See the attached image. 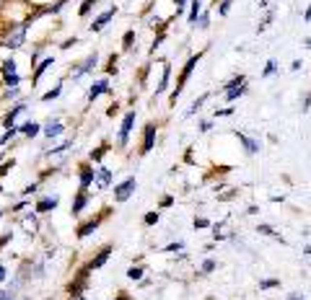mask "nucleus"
I'll return each instance as SVG.
<instances>
[{
    "mask_svg": "<svg viewBox=\"0 0 311 300\" xmlns=\"http://www.w3.org/2000/svg\"><path fill=\"white\" fill-rule=\"evenodd\" d=\"M200 60H202V52H197V55H192V57L187 60V65L181 67V73H179V78H177V88H174V91H171V104L177 101V96H179L181 91H184V86H187L189 75H192V70L197 67V62H200Z\"/></svg>",
    "mask_w": 311,
    "mask_h": 300,
    "instance_id": "f257e3e1",
    "label": "nucleus"
},
{
    "mask_svg": "<svg viewBox=\"0 0 311 300\" xmlns=\"http://www.w3.org/2000/svg\"><path fill=\"white\" fill-rule=\"evenodd\" d=\"M135 189H138V181H135V176L125 179L119 186H115V202H127L135 194Z\"/></svg>",
    "mask_w": 311,
    "mask_h": 300,
    "instance_id": "f03ea898",
    "label": "nucleus"
},
{
    "mask_svg": "<svg viewBox=\"0 0 311 300\" xmlns=\"http://www.w3.org/2000/svg\"><path fill=\"white\" fill-rule=\"evenodd\" d=\"M153 142H156V124H148L146 127V132H143V148H140V153L146 155L153 150Z\"/></svg>",
    "mask_w": 311,
    "mask_h": 300,
    "instance_id": "7ed1b4c3",
    "label": "nucleus"
},
{
    "mask_svg": "<svg viewBox=\"0 0 311 300\" xmlns=\"http://www.w3.org/2000/svg\"><path fill=\"white\" fill-rule=\"evenodd\" d=\"M236 137H239V142L244 145V150L249 155H254V153H260V140H254V137H249V135H244V132H236Z\"/></svg>",
    "mask_w": 311,
    "mask_h": 300,
    "instance_id": "20e7f679",
    "label": "nucleus"
},
{
    "mask_svg": "<svg viewBox=\"0 0 311 300\" xmlns=\"http://www.w3.org/2000/svg\"><path fill=\"white\" fill-rule=\"evenodd\" d=\"M132 124H135V111H127L122 119V130H119V145H127V135H130Z\"/></svg>",
    "mask_w": 311,
    "mask_h": 300,
    "instance_id": "39448f33",
    "label": "nucleus"
},
{
    "mask_svg": "<svg viewBox=\"0 0 311 300\" xmlns=\"http://www.w3.org/2000/svg\"><path fill=\"white\" fill-rule=\"evenodd\" d=\"M115 13H117V8H109V11H104L101 16H98V18L94 21V24H91V31H101V29L107 26L112 18H115Z\"/></svg>",
    "mask_w": 311,
    "mask_h": 300,
    "instance_id": "423d86ee",
    "label": "nucleus"
},
{
    "mask_svg": "<svg viewBox=\"0 0 311 300\" xmlns=\"http://www.w3.org/2000/svg\"><path fill=\"white\" fill-rule=\"evenodd\" d=\"M109 254H112V249H109V246H104V249H101V251H98V254H96L94 259L88 261V269H101L104 264H107Z\"/></svg>",
    "mask_w": 311,
    "mask_h": 300,
    "instance_id": "0eeeda50",
    "label": "nucleus"
},
{
    "mask_svg": "<svg viewBox=\"0 0 311 300\" xmlns=\"http://www.w3.org/2000/svg\"><path fill=\"white\" fill-rule=\"evenodd\" d=\"M26 29H29V21H26V24H21V26L16 29V31H13V34L8 36V39H5V44H8V47H18V44L24 42V34H26Z\"/></svg>",
    "mask_w": 311,
    "mask_h": 300,
    "instance_id": "6e6552de",
    "label": "nucleus"
},
{
    "mask_svg": "<svg viewBox=\"0 0 311 300\" xmlns=\"http://www.w3.org/2000/svg\"><path fill=\"white\" fill-rule=\"evenodd\" d=\"M257 233H262V236H270V238H275V241H280V243H285V238L278 233L275 228H272V225H267V223H260L257 225Z\"/></svg>",
    "mask_w": 311,
    "mask_h": 300,
    "instance_id": "1a4fd4ad",
    "label": "nucleus"
},
{
    "mask_svg": "<svg viewBox=\"0 0 311 300\" xmlns=\"http://www.w3.org/2000/svg\"><path fill=\"white\" fill-rule=\"evenodd\" d=\"M109 91V80H98L96 86H91V91H88V99L94 101V99H98L101 93H107Z\"/></svg>",
    "mask_w": 311,
    "mask_h": 300,
    "instance_id": "9d476101",
    "label": "nucleus"
},
{
    "mask_svg": "<svg viewBox=\"0 0 311 300\" xmlns=\"http://www.w3.org/2000/svg\"><path fill=\"white\" fill-rule=\"evenodd\" d=\"M91 181H94V168H91V166H83V168H81V189L86 192L88 186H91Z\"/></svg>",
    "mask_w": 311,
    "mask_h": 300,
    "instance_id": "9b49d317",
    "label": "nucleus"
},
{
    "mask_svg": "<svg viewBox=\"0 0 311 300\" xmlns=\"http://www.w3.org/2000/svg\"><path fill=\"white\" fill-rule=\"evenodd\" d=\"M98 223H101V217H94V220H88L86 225H81L78 238H86V236H91V233H94V230L98 228Z\"/></svg>",
    "mask_w": 311,
    "mask_h": 300,
    "instance_id": "f8f14e48",
    "label": "nucleus"
},
{
    "mask_svg": "<svg viewBox=\"0 0 311 300\" xmlns=\"http://www.w3.org/2000/svg\"><path fill=\"white\" fill-rule=\"evenodd\" d=\"M244 93H246V83H244V86H236V88H229V91H223V96H226V101H229V104H233L239 96H244Z\"/></svg>",
    "mask_w": 311,
    "mask_h": 300,
    "instance_id": "ddd939ff",
    "label": "nucleus"
},
{
    "mask_svg": "<svg viewBox=\"0 0 311 300\" xmlns=\"http://www.w3.org/2000/svg\"><path fill=\"white\" fill-rule=\"evenodd\" d=\"M169 75H171V65H169V62H164V75H161V83H158L156 93H164L166 88H169Z\"/></svg>",
    "mask_w": 311,
    "mask_h": 300,
    "instance_id": "4468645a",
    "label": "nucleus"
},
{
    "mask_svg": "<svg viewBox=\"0 0 311 300\" xmlns=\"http://www.w3.org/2000/svg\"><path fill=\"white\" fill-rule=\"evenodd\" d=\"M86 202H88V197H86V192H78V197H75V202H73V215H81L83 212V207H86Z\"/></svg>",
    "mask_w": 311,
    "mask_h": 300,
    "instance_id": "2eb2a0df",
    "label": "nucleus"
},
{
    "mask_svg": "<svg viewBox=\"0 0 311 300\" xmlns=\"http://www.w3.org/2000/svg\"><path fill=\"white\" fill-rule=\"evenodd\" d=\"M200 11H202V0H192V5H189V16H187L189 24H197V16H200Z\"/></svg>",
    "mask_w": 311,
    "mask_h": 300,
    "instance_id": "dca6fc26",
    "label": "nucleus"
},
{
    "mask_svg": "<svg viewBox=\"0 0 311 300\" xmlns=\"http://www.w3.org/2000/svg\"><path fill=\"white\" fill-rule=\"evenodd\" d=\"M96 60H98V57H96V52H94V55H91V57L86 60V65H81V67H78V70H73V78H81V75H83V73H88V70H91V67H94V65H96Z\"/></svg>",
    "mask_w": 311,
    "mask_h": 300,
    "instance_id": "f3484780",
    "label": "nucleus"
},
{
    "mask_svg": "<svg viewBox=\"0 0 311 300\" xmlns=\"http://www.w3.org/2000/svg\"><path fill=\"white\" fill-rule=\"evenodd\" d=\"M57 197H44L42 202H39V205H36V210H39V212H49V210H55L57 207Z\"/></svg>",
    "mask_w": 311,
    "mask_h": 300,
    "instance_id": "a211bd4d",
    "label": "nucleus"
},
{
    "mask_svg": "<svg viewBox=\"0 0 311 300\" xmlns=\"http://www.w3.org/2000/svg\"><path fill=\"white\" fill-rule=\"evenodd\" d=\"M63 130H65V127L60 124V122H49L47 127H44V135H47V137H57V135L63 132Z\"/></svg>",
    "mask_w": 311,
    "mask_h": 300,
    "instance_id": "6ab92c4d",
    "label": "nucleus"
},
{
    "mask_svg": "<svg viewBox=\"0 0 311 300\" xmlns=\"http://www.w3.org/2000/svg\"><path fill=\"white\" fill-rule=\"evenodd\" d=\"M109 181H112V171L109 168H101V171H98V189H107Z\"/></svg>",
    "mask_w": 311,
    "mask_h": 300,
    "instance_id": "aec40b11",
    "label": "nucleus"
},
{
    "mask_svg": "<svg viewBox=\"0 0 311 300\" xmlns=\"http://www.w3.org/2000/svg\"><path fill=\"white\" fill-rule=\"evenodd\" d=\"M52 62H55V60H52V57H44V60H42V62H39V67H36V73H34V83H36V80L42 78V73L47 70V67H49Z\"/></svg>",
    "mask_w": 311,
    "mask_h": 300,
    "instance_id": "412c9836",
    "label": "nucleus"
},
{
    "mask_svg": "<svg viewBox=\"0 0 311 300\" xmlns=\"http://www.w3.org/2000/svg\"><path fill=\"white\" fill-rule=\"evenodd\" d=\"M246 83V75H236V78H231L229 83H223V91H229V88H236V86H244Z\"/></svg>",
    "mask_w": 311,
    "mask_h": 300,
    "instance_id": "4be33fe9",
    "label": "nucleus"
},
{
    "mask_svg": "<svg viewBox=\"0 0 311 300\" xmlns=\"http://www.w3.org/2000/svg\"><path fill=\"white\" fill-rule=\"evenodd\" d=\"M278 73V60H267V65H264V70H262V78H270V75H275Z\"/></svg>",
    "mask_w": 311,
    "mask_h": 300,
    "instance_id": "5701e85b",
    "label": "nucleus"
},
{
    "mask_svg": "<svg viewBox=\"0 0 311 300\" xmlns=\"http://www.w3.org/2000/svg\"><path fill=\"white\" fill-rule=\"evenodd\" d=\"M21 132H24V135H29V137H34V135L39 132V124H36V122H26L24 127H21Z\"/></svg>",
    "mask_w": 311,
    "mask_h": 300,
    "instance_id": "b1692460",
    "label": "nucleus"
},
{
    "mask_svg": "<svg viewBox=\"0 0 311 300\" xmlns=\"http://www.w3.org/2000/svg\"><path fill=\"white\" fill-rule=\"evenodd\" d=\"M208 99H210V93H202V96H200V99H197V101L192 104V106H189V111H187V114H195V111H197V109H202V104H205V101H208Z\"/></svg>",
    "mask_w": 311,
    "mask_h": 300,
    "instance_id": "393cba45",
    "label": "nucleus"
},
{
    "mask_svg": "<svg viewBox=\"0 0 311 300\" xmlns=\"http://www.w3.org/2000/svg\"><path fill=\"white\" fill-rule=\"evenodd\" d=\"M272 287H280V280L270 277V280H262V282H260V290H272Z\"/></svg>",
    "mask_w": 311,
    "mask_h": 300,
    "instance_id": "a878e982",
    "label": "nucleus"
},
{
    "mask_svg": "<svg viewBox=\"0 0 311 300\" xmlns=\"http://www.w3.org/2000/svg\"><path fill=\"white\" fill-rule=\"evenodd\" d=\"M18 111H24V104H16V109H13L11 114L5 117V127H8V130H11V124H13V119H16V114H18Z\"/></svg>",
    "mask_w": 311,
    "mask_h": 300,
    "instance_id": "bb28decb",
    "label": "nucleus"
},
{
    "mask_svg": "<svg viewBox=\"0 0 311 300\" xmlns=\"http://www.w3.org/2000/svg\"><path fill=\"white\" fill-rule=\"evenodd\" d=\"M60 91H63V86H55L52 91H47V93L42 96V101H52V99H57V96H60Z\"/></svg>",
    "mask_w": 311,
    "mask_h": 300,
    "instance_id": "cd10ccee",
    "label": "nucleus"
},
{
    "mask_svg": "<svg viewBox=\"0 0 311 300\" xmlns=\"http://www.w3.org/2000/svg\"><path fill=\"white\" fill-rule=\"evenodd\" d=\"M5 83H8V86H13V88H16V86L21 83V78H18V75H16V73H5Z\"/></svg>",
    "mask_w": 311,
    "mask_h": 300,
    "instance_id": "c85d7f7f",
    "label": "nucleus"
},
{
    "mask_svg": "<svg viewBox=\"0 0 311 300\" xmlns=\"http://www.w3.org/2000/svg\"><path fill=\"white\" fill-rule=\"evenodd\" d=\"M231 5H233V0H221V8H218V13H221V16H229Z\"/></svg>",
    "mask_w": 311,
    "mask_h": 300,
    "instance_id": "c756f323",
    "label": "nucleus"
},
{
    "mask_svg": "<svg viewBox=\"0 0 311 300\" xmlns=\"http://www.w3.org/2000/svg\"><path fill=\"white\" fill-rule=\"evenodd\" d=\"M127 277H130V280H140V277H143V267H132V269H127Z\"/></svg>",
    "mask_w": 311,
    "mask_h": 300,
    "instance_id": "7c9ffc66",
    "label": "nucleus"
},
{
    "mask_svg": "<svg viewBox=\"0 0 311 300\" xmlns=\"http://www.w3.org/2000/svg\"><path fill=\"white\" fill-rule=\"evenodd\" d=\"M213 269H215V261H213V259H205V261H202V272H205V274H210Z\"/></svg>",
    "mask_w": 311,
    "mask_h": 300,
    "instance_id": "2f4dec72",
    "label": "nucleus"
},
{
    "mask_svg": "<svg viewBox=\"0 0 311 300\" xmlns=\"http://www.w3.org/2000/svg\"><path fill=\"white\" fill-rule=\"evenodd\" d=\"M98 0H83V5H81V16H86V13L91 11V5H96Z\"/></svg>",
    "mask_w": 311,
    "mask_h": 300,
    "instance_id": "473e14b6",
    "label": "nucleus"
},
{
    "mask_svg": "<svg viewBox=\"0 0 311 300\" xmlns=\"http://www.w3.org/2000/svg\"><path fill=\"white\" fill-rule=\"evenodd\" d=\"M208 225H210L208 217H195V228H197V230H200V228H208Z\"/></svg>",
    "mask_w": 311,
    "mask_h": 300,
    "instance_id": "72a5a7b5",
    "label": "nucleus"
},
{
    "mask_svg": "<svg viewBox=\"0 0 311 300\" xmlns=\"http://www.w3.org/2000/svg\"><path fill=\"white\" fill-rule=\"evenodd\" d=\"M143 220H146V225H156V223H158V212H148Z\"/></svg>",
    "mask_w": 311,
    "mask_h": 300,
    "instance_id": "f704fd0d",
    "label": "nucleus"
},
{
    "mask_svg": "<svg viewBox=\"0 0 311 300\" xmlns=\"http://www.w3.org/2000/svg\"><path fill=\"white\" fill-rule=\"evenodd\" d=\"M3 70H5V73H16V62H13V60H5V62H3Z\"/></svg>",
    "mask_w": 311,
    "mask_h": 300,
    "instance_id": "c9c22d12",
    "label": "nucleus"
},
{
    "mask_svg": "<svg viewBox=\"0 0 311 300\" xmlns=\"http://www.w3.org/2000/svg\"><path fill=\"white\" fill-rule=\"evenodd\" d=\"M132 39H135V31H127V34H125V49L132 47Z\"/></svg>",
    "mask_w": 311,
    "mask_h": 300,
    "instance_id": "e433bc0d",
    "label": "nucleus"
},
{
    "mask_svg": "<svg viewBox=\"0 0 311 300\" xmlns=\"http://www.w3.org/2000/svg\"><path fill=\"white\" fill-rule=\"evenodd\" d=\"M197 26H200V29H208L210 26V16H208V13H202V16H200V24H197Z\"/></svg>",
    "mask_w": 311,
    "mask_h": 300,
    "instance_id": "4c0bfd02",
    "label": "nucleus"
},
{
    "mask_svg": "<svg viewBox=\"0 0 311 300\" xmlns=\"http://www.w3.org/2000/svg\"><path fill=\"white\" fill-rule=\"evenodd\" d=\"M181 249H184V243H181V241H177V243H169V246H166V251H181Z\"/></svg>",
    "mask_w": 311,
    "mask_h": 300,
    "instance_id": "58836bf2",
    "label": "nucleus"
},
{
    "mask_svg": "<svg viewBox=\"0 0 311 300\" xmlns=\"http://www.w3.org/2000/svg\"><path fill=\"white\" fill-rule=\"evenodd\" d=\"M11 166H13V161H8V163H3V166H0V176H5L11 171Z\"/></svg>",
    "mask_w": 311,
    "mask_h": 300,
    "instance_id": "ea45409f",
    "label": "nucleus"
},
{
    "mask_svg": "<svg viewBox=\"0 0 311 300\" xmlns=\"http://www.w3.org/2000/svg\"><path fill=\"white\" fill-rule=\"evenodd\" d=\"M311 109V93H306V99H303V106H301V111H309Z\"/></svg>",
    "mask_w": 311,
    "mask_h": 300,
    "instance_id": "a19ab883",
    "label": "nucleus"
},
{
    "mask_svg": "<svg viewBox=\"0 0 311 300\" xmlns=\"http://www.w3.org/2000/svg\"><path fill=\"white\" fill-rule=\"evenodd\" d=\"M229 114H233V109L229 106V109H218L215 111V117H229Z\"/></svg>",
    "mask_w": 311,
    "mask_h": 300,
    "instance_id": "79ce46f5",
    "label": "nucleus"
},
{
    "mask_svg": "<svg viewBox=\"0 0 311 300\" xmlns=\"http://www.w3.org/2000/svg\"><path fill=\"white\" fill-rule=\"evenodd\" d=\"M303 21H306V24H311V5H306V11H303Z\"/></svg>",
    "mask_w": 311,
    "mask_h": 300,
    "instance_id": "37998d69",
    "label": "nucleus"
},
{
    "mask_svg": "<svg viewBox=\"0 0 311 300\" xmlns=\"http://www.w3.org/2000/svg\"><path fill=\"white\" fill-rule=\"evenodd\" d=\"M291 70H293V73L301 70V60H293V62H291Z\"/></svg>",
    "mask_w": 311,
    "mask_h": 300,
    "instance_id": "c03bdc74",
    "label": "nucleus"
},
{
    "mask_svg": "<svg viewBox=\"0 0 311 300\" xmlns=\"http://www.w3.org/2000/svg\"><path fill=\"white\" fill-rule=\"evenodd\" d=\"M210 127H213V122H208V119H205V122H200V130H202V132H208Z\"/></svg>",
    "mask_w": 311,
    "mask_h": 300,
    "instance_id": "a18cd8bd",
    "label": "nucleus"
},
{
    "mask_svg": "<svg viewBox=\"0 0 311 300\" xmlns=\"http://www.w3.org/2000/svg\"><path fill=\"white\" fill-rule=\"evenodd\" d=\"M171 202H174V197H164V199H161V207H169Z\"/></svg>",
    "mask_w": 311,
    "mask_h": 300,
    "instance_id": "49530a36",
    "label": "nucleus"
},
{
    "mask_svg": "<svg viewBox=\"0 0 311 300\" xmlns=\"http://www.w3.org/2000/svg\"><path fill=\"white\" fill-rule=\"evenodd\" d=\"M174 3H177V8H184V3H187V0H174Z\"/></svg>",
    "mask_w": 311,
    "mask_h": 300,
    "instance_id": "de8ad7c7",
    "label": "nucleus"
},
{
    "mask_svg": "<svg viewBox=\"0 0 311 300\" xmlns=\"http://www.w3.org/2000/svg\"><path fill=\"white\" fill-rule=\"evenodd\" d=\"M5 280V267H0V282Z\"/></svg>",
    "mask_w": 311,
    "mask_h": 300,
    "instance_id": "09e8293b",
    "label": "nucleus"
},
{
    "mask_svg": "<svg viewBox=\"0 0 311 300\" xmlns=\"http://www.w3.org/2000/svg\"><path fill=\"white\" fill-rule=\"evenodd\" d=\"M303 44H306V47L311 49V36H306V39H303Z\"/></svg>",
    "mask_w": 311,
    "mask_h": 300,
    "instance_id": "8fccbe9b",
    "label": "nucleus"
},
{
    "mask_svg": "<svg viewBox=\"0 0 311 300\" xmlns=\"http://www.w3.org/2000/svg\"><path fill=\"white\" fill-rule=\"evenodd\" d=\"M11 298V292H3V295H0V300H8Z\"/></svg>",
    "mask_w": 311,
    "mask_h": 300,
    "instance_id": "3c124183",
    "label": "nucleus"
},
{
    "mask_svg": "<svg viewBox=\"0 0 311 300\" xmlns=\"http://www.w3.org/2000/svg\"><path fill=\"white\" fill-rule=\"evenodd\" d=\"M5 241H8V236H0V246H3Z\"/></svg>",
    "mask_w": 311,
    "mask_h": 300,
    "instance_id": "603ef678",
    "label": "nucleus"
},
{
    "mask_svg": "<svg viewBox=\"0 0 311 300\" xmlns=\"http://www.w3.org/2000/svg\"><path fill=\"white\" fill-rule=\"evenodd\" d=\"M288 300H303L301 295H293V298H288Z\"/></svg>",
    "mask_w": 311,
    "mask_h": 300,
    "instance_id": "864d4df0",
    "label": "nucleus"
},
{
    "mask_svg": "<svg viewBox=\"0 0 311 300\" xmlns=\"http://www.w3.org/2000/svg\"><path fill=\"white\" fill-rule=\"evenodd\" d=\"M0 3H3V0H0Z\"/></svg>",
    "mask_w": 311,
    "mask_h": 300,
    "instance_id": "5fc2aeb1",
    "label": "nucleus"
}]
</instances>
